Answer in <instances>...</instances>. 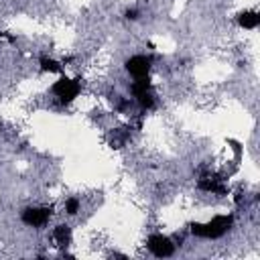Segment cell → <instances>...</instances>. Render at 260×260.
<instances>
[{
    "instance_id": "cell-8",
    "label": "cell",
    "mask_w": 260,
    "mask_h": 260,
    "mask_svg": "<svg viewBox=\"0 0 260 260\" xmlns=\"http://www.w3.org/2000/svg\"><path fill=\"white\" fill-rule=\"evenodd\" d=\"M258 22H260V14H258L256 10H246V12H242V14L238 16V24H240L242 28H248V30L256 28Z\"/></svg>"
},
{
    "instance_id": "cell-7",
    "label": "cell",
    "mask_w": 260,
    "mask_h": 260,
    "mask_svg": "<svg viewBox=\"0 0 260 260\" xmlns=\"http://www.w3.org/2000/svg\"><path fill=\"white\" fill-rule=\"evenodd\" d=\"M197 187L205 193H217V195H223L225 193V187L219 183V179H211V177H205L197 183Z\"/></svg>"
},
{
    "instance_id": "cell-5",
    "label": "cell",
    "mask_w": 260,
    "mask_h": 260,
    "mask_svg": "<svg viewBox=\"0 0 260 260\" xmlns=\"http://www.w3.org/2000/svg\"><path fill=\"white\" fill-rule=\"evenodd\" d=\"M150 63H152L150 57H146V55H134V57H130L126 61V69H128V73L134 79H140V77H148Z\"/></svg>"
},
{
    "instance_id": "cell-9",
    "label": "cell",
    "mask_w": 260,
    "mask_h": 260,
    "mask_svg": "<svg viewBox=\"0 0 260 260\" xmlns=\"http://www.w3.org/2000/svg\"><path fill=\"white\" fill-rule=\"evenodd\" d=\"M39 63H41V69L47 71V73H61V69H63V65L59 61L51 59V57H41Z\"/></svg>"
},
{
    "instance_id": "cell-12",
    "label": "cell",
    "mask_w": 260,
    "mask_h": 260,
    "mask_svg": "<svg viewBox=\"0 0 260 260\" xmlns=\"http://www.w3.org/2000/svg\"><path fill=\"white\" fill-rule=\"evenodd\" d=\"M138 16H140L138 8H128V10H126V18H128V20H136Z\"/></svg>"
},
{
    "instance_id": "cell-1",
    "label": "cell",
    "mask_w": 260,
    "mask_h": 260,
    "mask_svg": "<svg viewBox=\"0 0 260 260\" xmlns=\"http://www.w3.org/2000/svg\"><path fill=\"white\" fill-rule=\"evenodd\" d=\"M232 223H234V215H215L205 223H191V234L205 240H217L223 234H228Z\"/></svg>"
},
{
    "instance_id": "cell-4",
    "label": "cell",
    "mask_w": 260,
    "mask_h": 260,
    "mask_svg": "<svg viewBox=\"0 0 260 260\" xmlns=\"http://www.w3.org/2000/svg\"><path fill=\"white\" fill-rule=\"evenodd\" d=\"M20 219L28 228H43L51 219V209L49 207H26L22 211Z\"/></svg>"
},
{
    "instance_id": "cell-10",
    "label": "cell",
    "mask_w": 260,
    "mask_h": 260,
    "mask_svg": "<svg viewBox=\"0 0 260 260\" xmlns=\"http://www.w3.org/2000/svg\"><path fill=\"white\" fill-rule=\"evenodd\" d=\"M134 98L138 100L140 108H144V110H152V108H154V95H152V89H150V91H144V93H138V95H134Z\"/></svg>"
},
{
    "instance_id": "cell-2",
    "label": "cell",
    "mask_w": 260,
    "mask_h": 260,
    "mask_svg": "<svg viewBox=\"0 0 260 260\" xmlns=\"http://www.w3.org/2000/svg\"><path fill=\"white\" fill-rule=\"evenodd\" d=\"M51 91H53L55 98H59L63 104H69V102H73V100L79 95L81 85H79V81H75V79L59 77V79L51 85Z\"/></svg>"
},
{
    "instance_id": "cell-11",
    "label": "cell",
    "mask_w": 260,
    "mask_h": 260,
    "mask_svg": "<svg viewBox=\"0 0 260 260\" xmlns=\"http://www.w3.org/2000/svg\"><path fill=\"white\" fill-rule=\"evenodd\" d=\"M79 207H81V201H79L77 197H69V199L65 201V211H67L69 215H75V213L79 211Z\"/></svg>"
},
{
    "instance_id": "cell-6",
    "label": "cell",
    "mask_w": 260,
    "mask_h": 260,
    "mask_svg": "<svg viewBox=\"0 0 260 260\" xmlns=\"http://www.w3.org/2000/svg\"><path fill=\"white\" fill-rule=\"evenodd\" d=\"M53 240H55L57 246L67 248V246L71 244V228H69L67 223H59V225H55V230H53Z\"/></svg>"
},
{
    "instance_id": "cell-3",
    "label": "cell",
    "mask_w": 260,
    "mask_h": 260,
    "mask_svg": "<svg viewBox=\"0 0 260 260\" xmlns=\"http://www.w3.org/2000/svg\"><path fill=\"white\" fill-rule=\"evenodd\" d=\"M146 248H148L150 254H154L156 258H169V256H173V252H175V244H173L167 236H162V234H152V236H148Z\"/></svg>"
}]
</instances>
